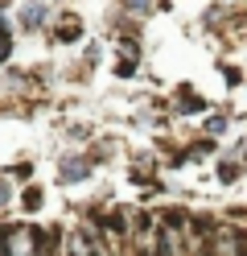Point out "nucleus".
Returning <instances> with one entry per match:
<instances>
[{"instance_id": "f257e3e1", "label": "nucleus", "mask_w": 247, "mask_h": 256, "mask_svg": "<svg viewBox=\"0 0 247 256\" xmlns=\"http://www.w3.org/2000/svg\"><path fill=\"white\" fill-rule=\"evenodd\" d=\"M0 256H37V232L21 223H0Z\"/></svg>"}, {"instance_id": "20e7f679", "label": "nucleus", "mask_w": 247, "mask_h": 256, "mask_svg": "<svg viewBox=\"0 0 247 256\" xmlns=\"http://www.w3.org/2000/svg\"><path fill=\"white\" fill-rule=\"evenodd\" d=\"M173 108L181 112V116H194V112H206V100H198V95H194L190 87H181V100H177Z\"/></svg>"}, {"instance_id": "f03ea898", "label": "nucleus", "mask_w": 247, "mask_h": 256, "mask_svg": "<svg viewBox=\"0 0 247 256\" xmlns=\"http://www.w3.org/2000/svg\"><path fill=\"white\" fill-rule=\"evenodd\" d=\"M16 21H21L25 34H37V29L49 21V4H41V0H25V8H21V17H16Z\"/></svg>"}, {"instance_id": "1a4fd4ad", "label": "nucleus", "mask_w": 247, "mask_h": 256, "mask_svg": "<svg viewBox=\"0 0 247 256\" xmlns=\"http://www.w3.org/2000/svg\"><path fill=\"white\" fill-rule=\"evenodd\" d=\"M124 8H128V12H140V17H148V12H153V0H124Z\"/></svg>"}, {"instance_id": "7ed1b4c3", "label": "nucleus", "mask_w": 247, "mask_h": 256, "mask_svg": "<svg viewBox=\"0 0 247 256\" xmlns=\"http://www.w3.org/2000/svg\"><path fill=\"white\" fill-rule=\"evenodd\" d=\"M58 178H62V182H82V178H91V162H87V157H62Z\"/></svg>"}, {"instance_id": "6e6552de", "label": "nucleus", "mask_w": 247, "mask_h": 256, "mask_svg": "<svg viewBox=\"0 0 247 256\" xmlns=\"http://www.w3.org/2000/svg\"><path fill=\"white\" fill-rule=\"evenodd\" d=\"M239 174H243V166H235V162H223V166H219V182H235Z\"/></svg>"}, {"instance_id": "9d476101", "label": "nucleus", "mask_w": 247, "mask_h": 256, "mask_svg": "<svg viewBox=\"0 0 247 256\" xmlns=\"http://www.w3.org/2000/svg\"><path fill=\"white\" fill-rule=\"evenodd\" d=\"M206 132H210V136L227 132V116H210V120H206Z\"/></svg>"}, {"instance_id": "39448f33", "label": "nucleus", "mask_w": 247, "mask_h": 256, "mask_svg": "<svg viewBox=\"0 0 247 256\" xmlns=\"http://www.w3.org/2000/svg\"><path fill=\"white\" fill-rule=\"evenodd\" d=\"M78 38H82V21L78 17H66L58 25V42H78Z\"/></svg>"}, {"instance_id": "0eeeda50", "label": "nucleus", "mask_w": 247, "mask_h": 256, "mask_svg": "<svg viewBox=\"0 0 247 256\" xmlns=\"http://www.w3.org/2000/svg\"><path fill=\"white\" fill-rule=\"evenodd\" d=\"M21 202H25V211H37V206L45 202V194H41V190H37V186H29V190H25V198H21Z\"/></svg>"}, {"instance_id": "f8f14e48", "label": "nucleus", "mask_w": 247, "mask_h": 256, "mask_svg": "<svg viewBox=\"0 0 247 256\" xmlns=\"http://www.w3.org/2000/svg\"><path fill=\"white\" fill-rule=\"evenodd\" d=\"M8 198H12V190H8V178H0V206H4Z\"/></svg>"}, {"instance_id": "9b49d317", "label": "nucleus", "mask_w": 247, "mask_h": 256, "mask_svg": "<svg viewBox=\"0 0 247 256\" xmlns=\"http://www.w3.org/2000/svg\"><path fill=\"white\" fill-rule=\"evenodd\" d=\"M29 174H33V166H29V162H21V166H12V178H21V182H25Z\"/></svg>"}, {"instance_id": "423d86ee", "label": "nucleus", "mask_w": 247, "mask_h": 256, "mask_svg": "<svg viewBox=\"0 0 247 256\" xmlns=\"http://www.w3.org/2000/svg\"><path fill=\"white\" fill-rule=\"evenodd\" d=\"M12 54V29H8V21L0 17V62H4Z\"/></svg>"}]
</instances>
